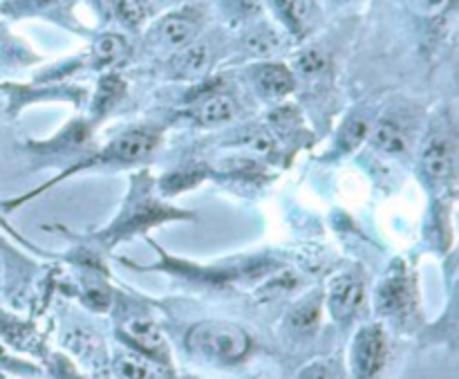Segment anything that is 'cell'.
<instances>
[{
    "label": "cell",
    "instance_id": "6da1fadb",
    "mask_svg": "<svg viewBox=\"0 0 459 379\" xmlns=\"http://www.w3.org/2000/svg\"><path fill=\"white\" fill-rule=\"evenodd\" d=\"M188 350L215 364H236L249 352L251 339L242 328L224 321H206L191 328Z\"/></svg>",
    "mask_w": 459,
    "mask_h": 379
},
{
    "label": "cell",
    "instance_id": "7a4b0ae2",
    "mask_svg": "<svg viewBox=\"0 0 459 379\" xmlns=\"http://www.w3.org/2000/svg\"><path fill=\"white\" fill-rule=\"evenodd\" d=\"M388 357V343L383 337V330L379 325H370L363 328L356 337L355 343V364L359 375L363 377H372L383 368Z\"/></svg>",
    "mask_w": 459,
    "mask_h": 379
},
{
    "label": "cell",
    "instance_id": "3957f363",
    "mask_svg": "<svg viewBox=\"0 0 459 379\" xmlns=\"http://www.w3.org/2000/svg\"><path fill=\"white\" fill-rule=\"evenodd\" d=\"M363 301V285L355 276H338L330 283V312L337 321H347Z\"/></svg>",
    "mask_w": 459,
    "mask_h": 379
},
{
    "label": "cell",
    "instance_id": "277c9868",
    "mask_svg": "<svg viewBox=\"0 0 459 379\" xmlns=\"http://www.w3.org/2000/svg\"><path fill=\"white\" fill-rule=\"evenodd\" d=\"M126 334L141 350L153 355L155 359L166 361V357H169V348H166L164 337H162L160 328L150 319H130L126 324Z\"/></svg>",
    "mask_w": 459,
    "mask_h": 379
},
{
    "label": "cell",
    "instance_id": "5b68a950",
    "mask_svg": "<svg viewBox=\"0 0 459 379\" xmlns=\"http://www.w3.org/2000/svg\"><path fill=\"white\" fill-rule=\"evenodd\" d=\"M423 169L432 180H446L453 173V142L444 135H437L423 148Z\"/></svg>",
    "mask_w": 459,
    "mask_h": 379
},
{
    "label": "cell",
    "instance_id": "8992f818",
    "mask_svg": "<svg viewBox=\"0 0 459 379\" xmlns=\"http://www.w3.org/2000/svg\"><path fill=\"white\" fill-rule=\"evenodd\" d=\"M254 81L260 95L267 97V99H280L287 92L294 90V77L285 65H263V68L255 70Z\"/></svg>",
    "mask_w": 459,
    "mask_h": 379
},
{
    "label": "cell",
    "instance_id": "52a82bcc",
    "mask_svg": "<svg viewBox=\"0 0 459 379\" xmlns=\"http://www.w3.org/2000/svg\"><path fill=\"white\" fill-rule=\"evenodd\" d=\"M410 303V285L405 274H392L381 283L377 292V307L383 315L404 312Z\"/></svg>",
    "mask_w": 459,
    "mask_h": 379
},
{
    "label": "cell",
    "instance_id": "ba28073f",
    "mask_svg": "<svg viewBox=\"0 0 459 379\" xmlns=\"http://www.w3.org/2000/svg\"><path fill=\"white\" fill-rule=\"evenodd\" d=\"M197 28H200V23H197L196 14L179 12V14H171L169 19L162 21L160 34L166 46L187 47L193 41V37H196Z\"/></svg>",
    "mask_w": 459,
    "mask_h": 379
},
{
    "label": "cell",
    "instance_id": "9c48e42d",
    "mask_svg": "<svg viewBox=\"0 0 459 379\" xmlns=\"http://www.w3.org/2000/svg\"><path fill=\"white\" fill-rule=\"evenodd\" d=\"M321 319V297L319 294H312V297L303 299L300 303H296L291 307L289 316H287V325L294 334L298 337H307V334L314 333L319 328Z\"/></svg>",
    "mask_w": 459,
    "mask_h": 379
},
{
    "label": "cell",
    "instance_id": "30bf717a",
    "mask_svg": "<svg viewBox=\"0 0 459 379\" xmlns=\"http://www.w3.org/2000/svg\"><path fill=\"white\" fill-rule=\"evenodd\" d=\"M273 10L280 16L282 23L294 34H303L310 28V21L314 16V3L312 0H271Z\"/></svg>",
    "mask_w": 459,
    "mask_h": 379
},
{
    "label": "cell",
    "instance_id": "8fae6325",
    "mask_svg": "<svg viewBox=\"0 0 459 379\" xmlns=\"http://www.w3.org/2000/svg\"><path fill=\"white\" fill-rule=\"evenodd\" d=\"M157 138L144 131H130V133H123L121 138H117L113 142L114 153H117L119 162H137L144 160L153 148H155Z\"/></svg>",
    "mask_w": 459,
    "mask_h": 379
},
{
    "label": "cell",
    "instance_id": "7c38bea8",
    "mask_svg": "<svg viewBox=\"0 0 459 379\" xmlns=\"http://www.w3.org/2000/svg\"><path fill=\"white\" fill-rule=\"evenodd\" d=\"M372 144L374 148H379L386 156H401V153L408 148V135L401 129L399 123L386 119L374 129L372 133Z\"/></svg>",
    "mask_w": 459,
    "mask_h": 379
},
{
    "label": "cell",
    "instance_id": "4fadbf2b",
    "mask_svg": "<svg viewBox=\"0 0 459 379\" xmlns=\"http://www.w3.org/2000/svg\"><path fill=\"white\" fill-rule=\"evenodd\" d=\"M211 63V50L202 43H196V46H188L187 50L179 55V59L175 61V72L184 79L200 77L209 70Z\"/></svg>",
    "mask_w": 459,
    "mask_h": 379
},
{
    "label": "cell",
    "instance_id": "5bb4252c",
    "mask_svg": "<svg viewBox=\"0 0 459 379\" xmlns=\"http://www.w3.org/2000/svg\"><path fill=\"white\" fill-rule=\"evenodd\" d=\"M128 52H130V47H128L126 38L119 37V34H104L95 46V63L99 68L117 65L121 61H126Z\"/></svg>",
    "mask_w": 459,
    "mask_h": 379
},
{
    "label": "cell",
    "instance_id": "9a60e30c",
    "mask_svg": "<svg viewBox=\"0 0 459 379\" xmlns=\"http://www.w3.org/2000/svg\"><path fill=\"white\" fill-rule=\"evenodd\" d=\"M236 101H233L231 97L213 95L200 105L197 117H200V122L204 123V126H215V123H224L229 122V119L236 117Z\"/></svg>",
    "mask_w": 459,
    "mask_h": 379
},
{
    "label": "cell",
    "instance_id": "2e32d148",
    "mask_svg": "<svg viewBox=\"0 0 459 379\" xmlns=\"http://www.w3.org/2000/svg\"><path fill=\"white\" fill-rule=\"evenodd\" d=\"M117 373L121 379H162L155 366L130 352L117 357Z\"/></svg>",
    "mask_w": 459,
    "mask_h": 379
},
{
    "label": "cell",
    "instance_id": "e0dca14e",
    "mask_svg": "<svg viewBox=\"0 0 459 379\" xmlns=\"http://www.w3.org/2000/svg\"><path fill=\"white\" fill-rule=\"evenodd\" d=\"M123 95V81L114 74L110 77H104L99 83V92H96V99H95V110L96 113H105L110 105L117 104Z\"/></svg>",
    "mask_w": 459,
    "mask_h": 379
},
{
    "label": "cell",
    "instance_id": "ac0fdd59",
    "mask_svg": "<svg viewBox=\"0 0 459 379\" xmlns=\"http://www.w3.org/2000/svg\"><path fill=\"white\" fill-rule=\"evenodd\" d=\"M368 133L370 129L363 119H352V122H347L346 126H343L341 138H338V147H341V151H355V148L368 138Z\"/></svg>",
    "mask_w": 459,
    "mask_h": 379
},
{
    "label": "cell",
    "instance_id": "d6986e66",
    "mask_svg": "<svg viewBox=\"0 0 459 379\" xmlns=\"http://www.w3.org/2000/svg\"><path fill=\"white\" fill-rule=\"evenodd\" d=\"M328 65V59L323 56V52L319 50H305L303 55H298L296 59V70H298L303 77H316L321 74Z\"/></svg>",
    "mask_w": 459,
    "mask_h": 379
},
{
    "label": "cell",
    "instance_id": "ffe728a7",
    "mask_svg": "<svg viewBox=\"0 0 459 379\" xmlns=\"http://www.w3.org/2000/svg\"><path fill=\"white\" fill-rule=\"evenodd\" d=\"M246 47H249V52H254V55H271L278 47V38L271 29L263 28L246 38Z\"/></svg>",
    "mask_w": 459,
    "mask_h": 379
},
{
    "label": "cell",
    "instance_id": "44dd1931",
    "mask_svg": "<svg viewBox=\"0 0 459 379\" xmlns=\"http://www.w3.org/2000/svg\"><path fill=\"white\" fill-rule=\"evenodd\" d=\"M405 5L419 16H437L450 5V0H405Z\"/></svg>",
    "mask_w": 459,
    "mask_h": 379
},
{
    "label": "cell",
    "instance_id": "7402d4cb",
    "mask_svg": "<svg viewBox=\"0 0 459 379\" xmlns=\"http://www.w3.org/2000/svg\"><path fill=\"white\" fill-rule=\"evenodd\" d=\"M298 379H338V375L328 361H314V364L305 366V368L300 370Z\"/></svg>",
    "mask_w": 459,
    "mask_h": 379
},
{
    "label": "cell",
    "instance_id": "603a6c76",
    "mask_svg": "<svg viewBox=\"0 0 459 379\" xmlns=\"http://www.w3.org/2000/svg\"><path fill=\"white\" fill-rule=\"evenodd\" d=\"M227 3H229V10H231L236 16H240V19L258 14L260 5H263V0H227Z\"/></svg>",
    "mask_w": 459,
    "mask_h": 379
},
{
    "label": "cell",
    "instance_id": "cb8c5ba5",
    "mask_svg": "<svg viewBox=\"0 0 459 379\" xmlns=\"http://www.w3.org/2000/svg\"><path fill=\"white\" fill-rule=\"evenodd\" d=\"M249 147L255 148V151H260V153H269L273 148V142H271V138H269V133H264V131H258V133L251 135Z\"/></svg>",
    "mask_w": 459,
    "mask_h": 379
},
{
    "label": "cell",
    "instance_id": "d4e9b609",
    "mask_svg": "<svg viewBox=\"0 0 459 379\" xmlns=\"http://www.w3.org/2000/svg\"><path fill=\"white\" fill-rule=\"evenodd\" d=\"M88 303H90L92 307H108L110 294L105 292V290H90V292H88Z\"/></svg>",
    "mask_w": 459,
    "mask_h": 379
},
{
    "label": "cell",
    "instance_id": "484cf974",
    "mask_svg": "<svg viewBox=\"0 0 459 379\" xmlns=\"http://www.w3.org/2000/svg\"><path fill=\"white\" fill-rule=\"evenodd\" d=\"M61 0H21V5L25 10H50V7L59 5Z\"/></svg>",
    "mask_w": 459,
    "mask_h": 379
},
{
    "label": "cell",
    "instance_id": "4316f807",
    "mask_svg": "<svg viewBox=\"0 0 459 379\" xmlns=\"http://www.w3.org/2000/svg\"><path fill=\"white\" fill-rule=\"evenodd\" d=\"M188 379H196V377H188Z\"/></svg>",
    "mask_w": 459,
    "mask_h": 379
}]
</instances>
